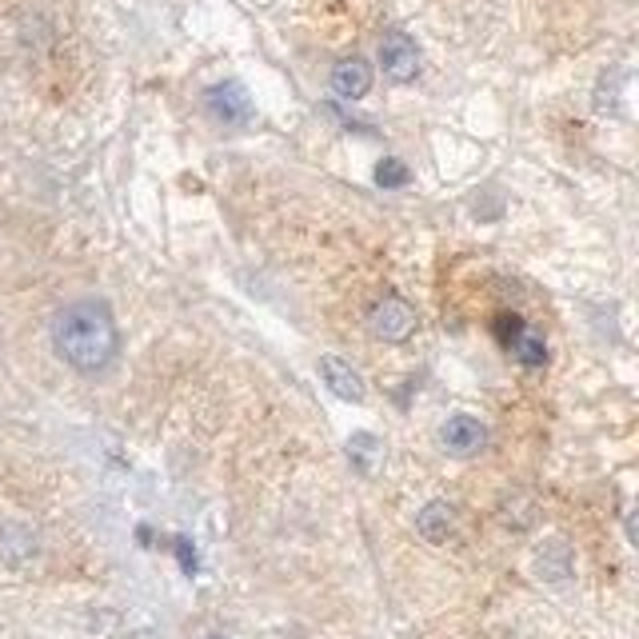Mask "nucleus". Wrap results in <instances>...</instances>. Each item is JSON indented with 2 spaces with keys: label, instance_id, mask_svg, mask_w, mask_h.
Masks as SVG:
<instances>
[{
  "label": "nucleus",
  "instance_id": "1",
  "mask_svg": "<svg viewBox=\"0 0 639 639\" xmlns=\"http://www.w3.org/2000/svg\"><path fill=\"white\" fill-rule=\"evenodd\" d=\"M52 344H57L60 359L72 364L77 372H100L109 368L116 356V320L97 300H80L72 308H64L52 324Z\"/></svg>",
  "mask_w": 639,
  "mask_h": 639
},
{
  "label": "nucleus",
  "instance_id": "5",
  "mask_svg": "<svg viewBox=\"0 0 639 639\" xmlns=\"http://www.w3.org/2000/svg\"><path fill=\"white\" fill-rule=\"evenodd\" d=\"M209 112L216 120H224V124H244V120L252 116V100L240 84H232L229 80V84L209 89Z\"/></svg>",
  "mask_w": 639,
  "mask_h": 639
},
{
  "label": "nucleus",
  "instance_id": "8",
  "mask_svg": "<svg viewBox=\"0 0 639 639\" xmlns=\"http://www.w3.org/2000/svg\"><path fill=\"white\" fill-rule=\"evenodd\" d=\"M536 571L544 579H556V584H564V579L571 576V551H568V544L548 539V544L539 548V556H536Z\"/></svg>",
  "mask_w": 639,
  "mask_h": 639
},
{
  "label": "nucleus",
  "instance_id": "7",
  "mask_svg": "<svg viewBox=\"0 0 639 639\" xmlns=\"http://www.w3.org/2000/svg\"><path fill=\"white\" fill-rule=\"evenodd\" d=\"M332 89H336V97H344V100H359L372 89V69L359 57L339 60L336 69H332Z\"/></svg>",
  "mask_w": 639,
  "mask_h": 639
},
{
  "label": "nucleus",
  "instance_id": "11",
  "mask_svg": "<svg viewBox=\"0 0 639 639\" xmlns=\"http://www.w3.org/2000/svg\"><path fill=\"white\" fill-rule=\"evenodd\" d=\"M511 356L524 364V368H544V359H548V348H544V336H536V332H519V339L511 344Z\"/></svg>",
  "mask_w": 639,
  "mask_h": 639
},
{
  "label": "nucleus",
  "instance_id": "10",
  "mask_svg": "<svg viewBox=\"0 0 639 639\" xmlns=\"http://www.w3.org/2000/svg\"><path fill=\"white\" fill-rule=\"evenodd\" d=\"M348 456L359 471H376V464L384 459V444H379L376 436H368V432H356V436L348 439Z\"/></svg>",
  "mask_w": 639,
  "mask_h": 639
},
{
  "label": "nucleus",
  "instance_id": "12",
  "mask_svg": "<svg viewBox=\"0 0 639 639\" xmlns=\"http://www.w3.org/2000/svg\"><path fill=\"white\" fill-rule=\"evenodd\" d=\"M376 180L384 184V189H399V184H408V169H404L399 160H379Z\"/></svg>",
  "mask_w": 639,
  "mask_h": 639
},
{
  "label": "nucleus",
  "instance_id": "2",
  "mask_svg": "<svg viewBox=\"0 0 639 639\" xmlns=\"http://www.w3.org/2000/svg\"><path fill=\"white\" fill-rule=\"evenodd\" d=\"M368 328H372V336H376V339L399 344V339H408L412 332H416V312H412L404 300L388 296V300H379L376 308H372Z\"/></svg>",
  "mask_w": 639,
  "mask_h": 639
},
{
  "label": "nucleus",
  "instance_id": "4",
  "mask_svg": "<svg viewBox=\"0 0 639 639\" xmlns=\"http://www.w3.org/2000/svg\"><path fill=\"white\" fill-rule=\"evenodd\" d=\"M484 439H488V428L479 424L476 416H452L444 428H439V444L444 452L452 456H476L484 448Z\"/></svg>",
  "mask_w": 639,
  "mask_h": 639
},
{
  "label": "nucleus",
  "instance_id": "9",
  "mask_svg": "<svg viewBox=\"0 0 639 639\" xmlns=\"http://www.w3.org/2000/svg\"><path fill=\"white\" fill-rule=\"evenodd\" d=\"M452 524H456V516H452L448 504H428V508L416 516L419 536L428 539V544H444V539L452 536Z\"/></svg>",
  "mask_w": 639,
  "mask_h": 639
},
{
  "label": "nucleus",
  "instance_id": "13",
  "mask_svg": "<svg viewBox=\"0 0 639 639\" xmlns=\"http://www.w3.org/2000/svg\"><path fill=\"white\" fill-rule=\"evenodd\" d=\"M519 332H524V320H519V316H499V320H496V336L504 339L508 348L519 339Z\"/></svg>",
  "mask_w": 639,
  "mask_h": 639
},
{
  "label": "nucleus",
  "instance_id": "3",
  "mask_svg": "<svg viewBox=\"0 0 639 639\" xmlns=\"http://www.w3.org/2000/svg\"><path fill=\"white\" fill-rule=\"evenodd\" d=\"M379 64H384V77H392L396 84H408L419 69V52L404 32H388L384 44H379Z\"/></svg>",
  "mask_w": 639,
  "mask_h": 639
},
{
  "label": "nucleus",
  "instance_id": "6",
  "mask_svg": "<svg viewBox=\"0 0 639 639\" xmlns=\"http://www.w3.org/2000/svg\"><path fill=\"white\" fill-rule=\"evenodd\" d=\"M320 372H324V384H328L339 399H348V404H359V399H364V379H359V372L352 368L348 359L324 356L320 359Z\"/></svg>",
  "mask_w": 639,
  "mask_h": 639
}]
</instances>
